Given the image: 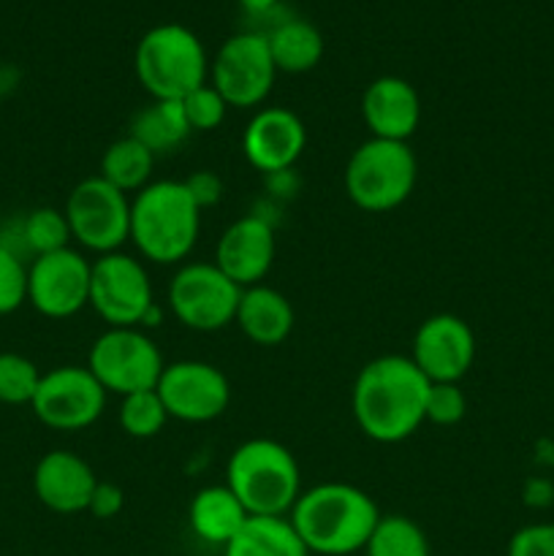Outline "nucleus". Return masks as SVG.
<instances>
[{
    "mask_svg": "<svg viewBox=\"0 0 554 556\" xmlns=\"http://www.w3.org/2000/svg\"><path fill=\"white\" fill-rule=\"evenodd\" d=\"M429 380L418 372L411 356H380L364 364L351 394L353 418L364 438L375 443H402L427 416Z\"/></svg>",
    "mask_w": 554,
    "mask_h": 556,
    "instance_id": "obj_1",
    "label": "nucleus"
},
{
    "mask_svg": "<svg viewBox=\"0 0 554 556\" xmlns=\"http://www.w3.org/2000/svg\"><path fill=\"white\" fill-rule=\"evenodd\" d=\"M288 521L310 554L348 556L364 552L380 521V510L358 486L320 483L299 494Z\"/></svg>",
    "mask_w": 554,
    "mask_h": 556,
    "instance_id": "obj_2",
    "label": "nucleus"
},
{
    "mask_svg": "<svg viewBox=\"0 0 554 556\" xmlns=\"http://www.w3.org/2000/svg\"><path fill=\"white\" fill-rule=\"evenodd\" d=\"M201 210L185 182L161 179L130 201V242L152 264H179L199 242Z\"/></svg>",
    "mask_w": 554,
    "mask_h": 556,
    "instance_id": "obj_3",
    "label": "nucleus"
},
{
    "mask_svg": "<svg viewBox=\"0 0 554 556\" xmlns=\"http://www.w3.org/2000/svg\"><path fill=\"white\" fill-rule=\"evenodd\" d=\"M226 486L237 494L250 516H286L302 494V476L286 445L255 438L231 454Z\"/></svg>",
    "mask_w": 554,
    "mask_h": 556,
    "instance_id": "obj_4",
    "label": "nucleus"
},
{
    "mask_svg": "<svg viewBox=\"0 0 554 556\" xmlns=\"http://www.w3.org/2000/svg\"><path fill=\"white\" fill-rule=\"evenodd\" d=\"M136 79L152 101H182L206 85L210 63L204 43L185 25H158L141 36L134 58Z\"/></svg>",
    "mask_w": 554,
    "mask_h": 556,
    "instance_id": "obj_5",
    "label": "nucleus"
},
{
    "mask_svg": "<svg viewBox=\"0 0 554 556\" xmlns=\"http://www.w3.org/2000/svg\"><path fill=\"white\" fill-rule=\"evenodd\" d=\"M418 163L407 141L369 139L353 150L345 166L348 199L364 212H391L411 199Z\"/></svg>",
    "mask_w": 554,
    "mask_h": 556,
    "instance_id": "obj_6",
    "label": "nucleus"
},
{
    "mask_svg": "<svg viewBox=\"0 0 554 556\" xmlns=\"http://www.w3.org/2000/svg\"><path fill=\"white\" fill-rule=\"evenodd\" d=\"M87 369L96 375L106 394L128 396L136 391L155 389L166 364L155 342L139 326H134V329L103 331L92 342Z\"/></svg>",
    "mask_w": 554,
    "mask_h": 556,
    "instance_id": "obj_7",
    "label": "nucleus"
},
{
    "mask_svg": "<svg viewBox=\"0 0 554 556\" xmlns=\"http://www.w3.org/2000/svg\"><path fill=\"white\" fill-rule=\"evenodd\" d=\"M71 239L90 253H119L130 239V199L103 177H87L65 201Z\"/></svg>",
    "mask_w": 554,
    "mask_h": 556,
    "instance_id": "obj_8",
    "label": "nucleus"
},
{
    "mask_svg": "<svg viewBox=\"0 0 554 556\" xmlns=\"http://www.w3.org/2000/svg\"><path fill=\"white\" fill-rule=\"evenodd\" d=\"M90 307L109 329L144 326L147 313L155 307L147 266L125 253L98 255L90 277Z\"/></svg>",
    "mask_w": 554,
    "mask_h": 556,
    "instance_id": "obj_9",
    "label": "nucleus"
},
{
    "mask_svg": "<svg viewBox=\"0 0 554 556\" xmlns=\"http://www.w3.org/2000/svg\"><path fill=\"white\" fill-rule=\"evenodd\" d=\"M106 389L87 367L65 364L41 375L30 410L43 427L58 432H81L101 418Z\"/></svg>",
    "mask_w": 554,
    "mask_h": 556,
    "instance_id": "obj_10",
    "label": "nucleus"
},
{
    "mask_svg": "<svg viewBox=\"0 0 554 556\" xmlns=\"http://www.w3.org/2000/svg\"><path fill=\"white\" fill-rule=\"evenodd\" d=\"M242 288L215 264H185L168 286V307L193 331H221L234 324Z\"/></svg>",
    "mask_w": 554,
    "mask_h": 556,
    "instance_id": "obj_11",
    "label": "nucleus"
},
{
    "mask_svg": "<svg viewBox=\"0 0 554 556\" xmlns=\"http://www.w3.org/2000/svg\"><path fill=\"white\" fill-rule=\"evenodd\" d=\"M275 76L277 68L264 33H237L217 49L210 85L228 106L253 109L266 101Z\"/></svg>",
    "mask_w": 554,
    "mask_h": 556,
    "instance_id": "obj_12",
    "label": "nucleus"
},
{
    "mask_svg": "<svg viewBox=\"0 0 554 556\" xmlns=\"http://www.w3.org/2000/svg\"><path fill=\"white\" fill-rule=\"evenodd\" d=\"M92 264L74 248L38 255L27 269V302L43 318H74L90 304Z\"/></svg>",
    "mask_w": 554,
    "mask_h": 556,
    "instance_id": "obj_13",
    "label": "nucleus"
},
{
    "mask_svg": "<svg viewBox=\"0 0 554 556\" xmlns=\"http://www.w3.org/2000/svg\"><path fill=\"white\" fill-rule=\"evenodd\" d=\"M155 391L166 405L168 418L185 424L215 421L231 402L228 378L206 362L166 364Z\"/></svg>",
    "mask_w": 554,
    "mask_h": 556,
    "instance_id": "obj_14",
    "label": "nucleus"
},
{
    "mask_svg": "<svg viewBox=\"0 0 554 556\" xmlns=\"http://www.w3.org/2000/svg\"><path fill=\"white\" fill-rule=\"evenodd\" d=\"M411 362L429 383H459L476 362V334L456 315H432L416 329Z\"/></svg>",
    "mask_w": 554,
    "mask_h": 556,
    "instance_id": "obj_15",
    "label": "nucleus"
},
{
    "mask_svg": "<svg viewBox=\"0 0 554 556\" xmlns=\"http://www.w3.org/2000/svg\"><path fill=\"white\" fill-rule=\"evenodd\" d=\"M307 144V128L302 117L286 106H269L255 112L242 136V152L259 172L277 174L291 168Z\"/></svg>",
    "mask_w": 554,
    "mask_h": 556,
    "instance_id": "obj_16",
    "label": "nucleus"
},
{
    "mask_svg": "<svg viewBox=\"0 0 554 556\" xmlns=\"http://www.w3.org/2000/svg\"><path fill=\"white\" fill-rule=\"evenodd\" d=\"M275 228L264 217L248 215L234 220L223 231L215 250V266L239 288L261 286V280L269 275L272 264H275Z\"/></svg>",
    "mask_w": 554,
    "mask_h": 556,
    "instance_id": "obj_17",
    "label": "nucleus"
},
{
    "mask_svg": "<svg viewBox=\"0 0 554 556\" xmlns=\"http://www.w3.org/2000/svg\"><path fill=\"white\" fill-rule=\"evenodd\" d=\"M98 478L92 467L74 451H49L33 470V492L52 514L74 516L87 510Z\"/></svg>",
    "mask_w": 554,
    "mask_h": 556,
    "instance_id": "obj_18",
    "label": "nucleus"
},
{
    "mask_svg": "<svg viewBox=\"0 0 554 556\" xmlns=\"http://www.w3.org/2000/svg\"><path fill=\"white\" fill-rule=\"evenodd\" d=\"M362 117L373 139L407 141L421 123L416 87L400 76H380L364 90Z\"/></svg>",
    "mask_w": 554,
    "mask_h": 556,
    "instance_id": "obj_19",
    "label": "nucleus"
},
{
    "mask_svg": "<svg viewBox=\"0 0 554 556\" xmlns=\"http://www.w3.org/2000/svg\"><path fill=\"white\" fill-rule=\"evenodd\" d=\"M234 324L242 329L253 345L275 348L288 340L293 329V307L280 291L269 286L242 288L237 318Z\"/></svg>",
    "mask_w": 554,
    "mask_h": 556,
    "instance_id": "obj_20",
    "label": "nucleus"
},
{
    "mask_svg": "<svg viewBox=\"0 0 554 556\" xmlns=\"http://www.w3.org/2000/svg\"><path fill=\"white\" fill-rule=\"evenodd\" d=\"M250 514L237 494L223 486H204L190 500V527L196 535L212 546H226L248 525Z\"/></svg>",
    "mask_w": 554,
    "mask_h": 556,
    "instance_id": "obj_21",
    "label": "nucleus"
},
{
    "mask_svg": "<svg viewBox=\"0 0 554 556\" xmlns=\"http://www.w3.org/2000/svg\"><path fill=\"white\" fill-rule=\"evenodd\" d=\"M223 556H310L286 516H250Z\"/></svg>",
    "mask_w": 554,
    "mask_h": 556,
    "instance_id": "obj_22",
    "label": "nucleus"
},
{
    "mask_svg": "<svg viewBox=\"0 0 554 556\" xmlns=\"http://www.w3.org/2000/svg\"><path fill=\"white\" fill-rule=\"evenodd\" d=\"M264 36L269 43L275 68L286 71V74H307L324 58V36H320L318 27L304 20L280 22Z\"/></svg>",
    "mask_w": 554,
    "mask_h": 556,
    "instance_id": "obj_23",
    "label": "nucleus"
},
{
    "mask_svg": "<svg viewBox=\"0 0 554 556\" xmlns=\"http://www.w3.org/2000/svg\"><path fill=\"white\" fill-rule=\"evenodd\" d=\"M136 141L147 147L152 155L172 152L190 136V125L185 119L182 103L179 101H152L141 109L130 123V134Z\"/></svg>",
    "mask_w": 554,
    "mask_h": 556,
    "instance_id": "obj_24",
    "label": "nucleus"
},
{
    "mask_svg": "<svg viewBox=\"0 0 554 556\" xmlns=\"http://www.w3.org/2000/svg\"><path fill=\"white\" fill-rule=\"evenodd\" d=\"M152 166H155V155L141 141H136L134 136H123V139L112 141L109 150L103 152L101 174L98 177L114 185L119 193L136 195L141 188L150 185Z\"/></svg>",
    "mask_w": 554,
    "mask_h": 556,
    "instance_id": "obj_25",
    "label": "nucleus"
},
{
    "mask_svg": "<svg viewBox=\"0 0 554 556\" xmlns=\"http://www.w3.org/2000/svg\"><path fill=\"white\" fill-rule=\"evenodd\" d=\"M364 552L367 556H429V541L407 516H380Z\"/></svg>",
    "mask_w": 554,
    "mask_h": 556,
    "instance_id": "obj_26",
    "label": "nucleus"
},
{
    "mask_svg": "<svg viewBox=\"0 0 554 556\" xmlns=\"http://www.w3.org/2000/svg\"><path fill=\"white\" fill-rule=\"evenodd\" d=\"M22 239H25L27 255L58 253V250L71 248V228L65 220V212L54 206H38L22 217Z\"/></svg>",
    "mask_w": 554,
    "mask_h": 556,
    "instance_id": "obj_27",
    "label": "nucleus"
},
{
    "mask_svg": "<svg viewBox=\"0 0 554 556\" xmlns=\"http://www.w3.org/2000/svg\"><path fill=\"white\" fill-rule=\"evenodd\" d=\"M168 421V413L163 400L158 396L155 389L136 391V394L123 396L119 405V427L125 434L136 440H150L163 432Z\"/></svg>",
    "mask_w": 554,
    "mask_h": 556,
    "instance_id": "obj_28",
    "label": "nucleus"
},
{
    "mask_svg": "<svg viewBox=\"0 0 554 556\" xmlns=\"http://www.w3.org/2000/svg\"><path fill=\"white\" fill-rule=\"evenodd\" d=\"M41 375L36 364L22 353H0V402L3 405H30Z\"/></svg>",
    "mask_w": 554,
    "mask_h": 556,
    "instance_id": "obj_29",
    "label": "nucleus"
},
{
    "mask_svg": "<svg viewBox=\"0 0 554 556\" xmlns=\"http://www.w3.org/2000/svg\"><path fill=\"white\" fill-rule=\"evenodd\" d=\"M27 261L0 244V315H11L27 302Z\"/></svg>",
    "mask_w": 554,
    "mask_h": 556,
    "instance_id": "obj_30",
    "label": "nucleus"
},
{
    "mask_svg": "<svg viewBox=\"0 0 554 556\" xmlns=\"http://www.w3.org/2000/svg\"><path fill=\"white\" fill-rule=\"evenodd\" d=\"M185 119H188L190 130H215L221 128L223 119H226L228 103L223 101L221 92L206 81L199 90H193L190 96H185L182 101Z\"/></svg>",
    "mask_w": 554,
    "mask_h": 556,
    "instance_id": "obj_31",
    "label": "nucleus"
},
{
    "mask_svg": "<svg viewBox=\"0 0 554 556\" xmlns=\"http://www.w3.org/2000/svg\"><path fill=\"white\" fill-rule=\"evenodd\" d=\"M467 413V396L459 389V383H429L427 394V416L429 424L435 427H454L465 418Z\"/></svg>",
    "mask_w": 554,
    "mask_h": 556,
    "instance_id": "obj_32",
    "label": "nucleus"
},
{
    "mask_svg": "<svg viewBox=\"0 0 554 556\" xmlns=\"http://www.w3.org/2000/svg\"><path fill=\"white\" fill-rule=\"evenodd\" d=\"M505 556H554V521H538L516 530Z\"/></svg>",
    "mask_w": 554,
    "mask_h": 556,
    "instance_id": "obj_33",
    "label": "nucleus"
},
{
    "mask_svg": "<svg viewBox=\"0 0 554 556\" xmlns=\"http://www.w3.org/2000/svg\"><path fill=\"white\" fill-rule=\"evenodd\" d=\"M185 188H188L190 199L196 201V206H199L201 212H204L206 206H215L217 201L223 199V179L217 177L215 172H206V168L190 174V177L185 179Z\"/></svg>",
    "mask_w": 554,
    "mask_h": 556,
    "instance_id": "obj_34",
    "label": "nucleus"
},
{
    "mask_svg": "<svg viewBox=\"0 0 554 556\" xmlns=\"http://www.w3.org/2000/svg\"><path fill=\"white\" fill-rule=\"evenodd\" d=\"M125 508V492L117 486V483L98 481L96 492H92L90 505H87V514H92L96 519H114L119 516V510Z\"/></svg>",
    "mask_w": 554,
    "mask_h": 556,
    "instance_id": "obj_35",
    "label": "nucleus"
},
{
    "mask_svg": "<svg viewBox=\"0 0 554 556\" xmlns=\"http://www.w3.org/2000/svg\"><path fill=\"white\" fill-rule=\"evenodd\" d=\"M554 500V492L549 483H541V486H536V483H530L525 492V503L532 505V508H546L549 503Z\"/></svg>",
    "mask_w": 554,
    "mask_h": 556,
    "instance_id": "obj_36",
    "label": "nucleus"
},
{
    "mask_svg": "<svg viewBox=\"0 0 554 556\" xmlns=\"http://www.w3.org/2000/svg\"><path fill=\"white\" fill-rule=\"evenodd\" d=\"M239 3H242L250 14H264V11L275 9L277 0H239Z\"/></svg>",
    "mask_w": 554,
    "mask_h": 556,
    "instance_id": "obj_37",
    "label": "nucleus"
},
{
    "mask_svg": "<svg viewBox=\"0 0 554 556\" xmlns=\"http://www.w3.org/2000/svg\"><path fill=\"white\" fill-rule=\"evenodd\" d=\"M14 85H16L14 71H11V68H0V98H3L5 92H9Z\"/></svg>",
    "mask_w": 554,
    "mask_h": 556,
    "instance_id": "obj_38",
    "label": "nucleus"
}]
</instances>
